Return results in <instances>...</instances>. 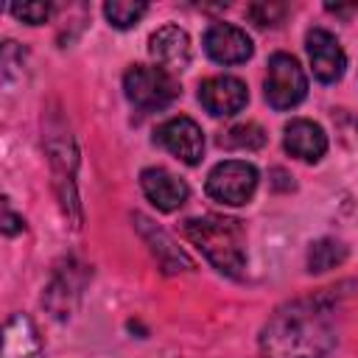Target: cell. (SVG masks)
Here are the masks:
<instances>
[{
    "mask_svg": "<svg viewBox=\"0 0 358 358\" xmlns=\"http://www.w3.org/2000/svg\"><path fill=\"white\" fill-rule=\"evenodd\" d=\"M338 338L336 302L330 296H308L280 308L260 333L266 358H322Z\"/></svg>",
    "mask_w": 358,
    "mask_h": 358,
    "instance_id": "1",
    "label": "cell"
},
{
    "mask_svg": "<svg viewBox=\"0 0 358 358\" xmlns=\"http://www.w3.org/2000/svg\"><path fill=\"white\" fill-rule=\"evenodd\" d=\"M185 238L204 252V257L229 277H241L246 266V235L241 221L224 215H201L187 218L182 224Z\"/></svg>",
    "mask_w": 358,
    "mask_h": 358,
    "instance_id": "2",
    "label": "cell"
},
{
    "mask_svg": "<svg viewBox=\"0 0 358 358\" xmlns=\"http://www.w3.org/2000/svg\"><path fill=\"white\" fill-rule=\"evenodd\" d=\"M123 90H126V98L143 112L162 109L179 95V84H176L173 73H168L157 64L129 67L123 76Z\"/></svg>",
    "mask_w": 358,
    "mask_h": 358,
    "instance_id": "3",
    "label": "cell"
},
{
    "mask_svg": "<svg viewBox=\"0 0 358 358\" xmlns=\"http://www.w3.org/2000/svg\"><path fill=\"white\" fill-rule=\"evenodd\" d=\"M257 187V168L243 159H224L207 173V196L213 201L241 207L255 196Z\"/></svg>",
    "mask_w": 358,
    "mask_h": 358,
    "instance_id": "4",
    "label": "cell"
},
{
    "mask_svg": "<svg viewBox=\"0 0 358 358\" xmlns=\"http://www.w3.org/2000/svg\"><path fill=\"white\" fill-rule=\"evenodd\" d=\"M308 92V78L291 53H274L266 73V101L271 109H291Z\"/></svg>",
    "mask_w": 358,
    "mask_h": 358,
    "instance_id": "5",
    "label": "cell"
},
{
    "mask_svg": "<svg viewBox=\"0 0 358 358\" xmlns=\"http://www.w3.org/2000/svg\"><path fill=\"white\" fill-rule=\"evenodd\" d=\"M154 140L165 151H171L176 159H182L185 165H196L204 154V134H201L199 123L185 115H176V117L165 120L162 126H157Z\"/></svg>",
    "mask_w": 358,
    "mask_h": 358,
    "instance_id": "6",
    "label": "cell"
},
{
    "mask_svg": "<svg viewBox=\"0 0 358 358\" xmlns=\"http://www.w3.org/2000/svg\"><path fill=\"white\" fill-rule=\"evenodd\" d=\"M305 48H308V59H310V67H313V76L322 81V84H333L344 76V67H347V56L338 45V39L324 31V28H310L308 36H305Z\"/></svg>",
    "mask_w": 358,
    "mask_h": 358,
    "instance_id": "7",
    "label": "cell"
},
{
    "mask_svg": "<svg viewBox=\"0 0 358 358\" xmlns=\"http://www.w3.org/2000/svg\"><path fill=\"white\" fill-rule=\"evenodd\" d=\"M199 101L210 115L229 117L246 106L249 92H246V84L235 76H213L199 84Z\"/></svg>",
    "mask_w": 358,
    "mask_h": 358,
    "instance_id": "8",
    "label": "cell"
},
{
    "mask_svg": "<svg viewBox=\"0 0 358 358\" xmlns=\"http://www.w3.org/2000/svg\"><path fill=\"white\" fill-rule=\"evenodd\" d=\"M204 50L218 64H243L252 56L255 45L246 36V31H241L238 25L213 22L204 34Z\"/></svg>",
    "mask_w": 358,
    "mask_h": 358,
    "instance_id": "9",
    "label": "cell"
},
{
    "mask_svg": "<svg viewBox=\"0 0 358 358\" xmlns=\"http://www.w3.org/2000/svg\"><path fill=\"white\" fill-rule=\"evenodd\" d=\"M148 53L157 62V67L176 73V70H185L190 62V39L179 25H162L151 34Z\"/></svg>",
    "mask_w": 358,
    "mask_h": 358,
    "instance_id": "10",
    "label": "cell"
},
{
    "mask_svg": "<svg viewBox=\"0 0 358 358\" xmlns=\"http://www.w3.org/2000/svg\"><path fill=\"white\" fill-rule=\"evenodd\" d=\"M140 187L159 213H173L187 201V185L165 168H145L140 173Z\"/></svg>",
    "mask_w": 358,
    "mask_h": 358,
    "instance_id": "11",
    "label": "cell"
},
{
    "mask_svg": "<svg viewBox=\"0 0 358 358\" xmlns=\"http://www.w3.org/2000/svg\"><path fill=\"white\" fill-rule=\"evenodd\" d=\"M282 145L291 157L302 159V162H319L327 151V134L319 123L313 120H305V117H296L285 126V137H282Z\"/></svg>",
    "mask_w": 358,
    "mask_h": 358,
    "instance_id": "12",
    "label": "cell"
},
{
    "mask_svg": "<svg viewBox=\"0 0 358 358\" xmlns=\"http://www.w3.org/2000/svg\"><path fill=\"white\" fill-rule=\"evenodd\" d=\"M3 358H45L42 338L34 322L22 313H14L3 327Z\"/></svg>",
    "mask_w": 358,
    "mask_h": 358,
    "instance_id": "13",
    "label": "cell"
},
{
    "mask_svg": "<svg viewBox=\"0 0 358 358\" xmlns=\"http://www.w3.org/2000/svg\"><path fill=\"white\" fill-rule=\"evenodd\" d=\"M134 221H137V229H140V235L151 243V252L157 255V260H159V266H162V271H168V274H173V271H190L193 268V260L162 232V229H157L145 215H134Z\"/></svg>",
    "mask_w": 358,
    "mask_h": 358,
    "instance_id": "14",
    "label": "cell"
},
{
    "mask_svg": "<svg viewBox=\"0 0 358 358\" xmlns=\"http://www.w3.org/2000/svg\"><path fill=\"white\" fill-rule=\"evenodd\" d=\"M344 257H347V246L341 241H336V238H319L308 249V271H313V274L330 271V268L341 266Z\"/></svg>",
    "mask_w": 358,
    "mask_h": 358,
    "instance_id": "15",
    "label": "cell"
},
{
    "mask_svg": "<svg viewBox=\"0 0 358 358\" xmlns=\"http://www.w3.org/2000/svg\"><path fill=\"white\" fill-rule=\"evenodd\" d=\"M266 143V131L257 123H238L229 131L221 134V145L224 148H235V151H255Z\"/></svg>",
    "mask_w": 358,
    "mask_h": 358,
    "instance_id": "16",
    "label": "cell"
},
{
    "mask_svg": "<svg viewBox=\"0 0 358 358\" xmlns=\"http://www.w3.org/2000/svg\"><path fill=\"white\" fill-rule=\"evenodd\" d=\"M145 11H148V6L140 3V0H109V3H103V14H106V20L115 28H131V25H137Z\"/></svg>",
    "mask_w": 358,
    "mask_h": 358,
    "instance_id": "17",
    "label": "cell"
},
{
    "mask_svg": "<svg viewBox=\"0 0 358 358\" xmlns=\"http://www.w3.org/2000/svg\"><path fill=\"white\" fill-rule=\"evenodd\" d=\"M11 14L28 25H39L50 17V3H14Z\"/></svg>",
    "mask_w": 358,
    "mask_h": 358,
    "instance_id": "18",
    "label": "cell"
},
{
    "mask_svg": "<svg viewBox=\"0 0 358 358\" xmlns=\"http://www.w3.org/2000/svg\"><path fill=\"white\" fill-rule=\"evenodd\" d=\"M282 14H285V6H280V3H255V6H249V17L260 28L277 25L282 20Z\"/></svg>",
    "mask_w": 358,
    "mask_h": 358,
    "instance_id": "19",
    "label": "cell"
},
{
    "mask_svg": "<svg viewBox=\"0 0 358 358\" xmlns=\"http://www.w3.org/2000/svg\"><path fill=\"white\" fill-rule=\"evenodd\" d=\"M25 224H22V218H17L14 213H11V207L6 204V210H3V229H6V235H14V232H20Z\"/></svg>",
    "mask_w": 358,
    "mask_h": 358,
    "instance_id": "20",
    "label": "cell"
},
{
    "mask_svg": "<svg viewBox=\"0 0 358 358\" xmlns=\"http://www.w3.org/2000/svg\"><path fill=\"white\" fill-rule=\"evenodd\" d=\"M358 6L352 3V6H327V11H333V14H347V11H355Z\"/></svg>",
    "mask_w": 358,
    "mask_h": 358,
    "instance_id": "21",
    "label": "cell"
}]
</instances>
